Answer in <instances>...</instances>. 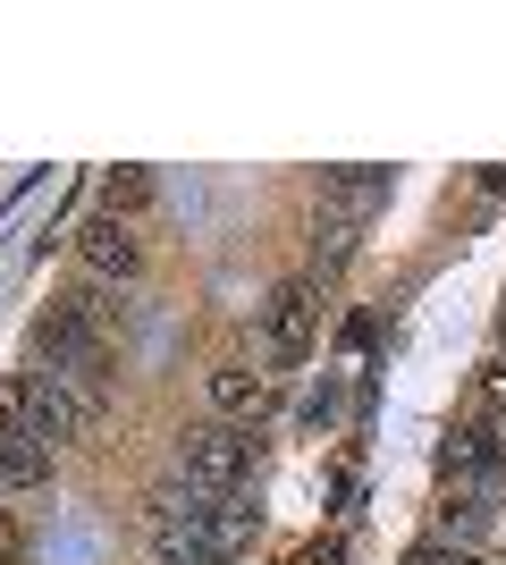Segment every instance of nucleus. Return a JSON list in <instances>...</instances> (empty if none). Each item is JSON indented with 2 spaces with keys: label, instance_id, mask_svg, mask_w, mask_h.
<instances>
[{
  "label": "nucleus",
  "instance_id": "nucleus-13",
  "mask_svg": "<svg viewBox=\"0 0 506 565\" xmlns=\"http://www.w3.org/2000/svg\"><path fill=\"white\" fill-rule=\"evenodd\" d=\"M406 565H482V557H473V548H456V541H439V532H431V541H413V548H406Z\"/></svg>",
  "mask_w": 506,
  "mask_h": 565
},
{
  "label": "nucleus",
  "instance_id": "nucleus-1",
  "mask_svg": "<svg viewBox=\"0 0 506 565\" xmlns=\"http://www.w3.org/2000/svg\"><path fill=\"white\" fill-rule=\"evenodd\" d=\"M152 557H186V565H237V548L254 541V507L245 490H203L186 472H169L152 490Z\"/></svg>",
  "mask_w": 506,
  "mask_h": 565
},
{
  "label": "nucleus",
  "instance_id": "nucleus-4",
  "mask_svg": "<svg viewBox=\"0 0 506 565\" xmlns=\"http://www.w3.org/2000/svg\"><path fill=\"white\" fill-rule=\"evenodd\" d=\"M34 363H43V372H68V380H101L110 372V347H101L94 321H76L68 305H51L43 321H34Z\"/></svg>",
  "mask_w": 506,
  "mask_h": 565
},
{
  "label": "nucleus",
  "instance_id": "nucleus-9",
  "mask_svg": "<svg viewBox=\"0 0 506 565\" xmlns=\"http://www.w3.org/2000/svg\"><path fill=\"white\" fill-rule=\"evenodd\" d=\"M388 186H397V169H321V203H330V220L380 212Z\"/></svg>",
  "mask_w": 506,
  "mask_h": 565
},
{
  "label": "nucleus",
  "instance_id": "nucleus-6",
  "mask_svg": "<svg viewBox=\"0 0 506 565\" xmlns=\"http://www.w3.org/2000/svg\"><path fill=\"white\" fill-rule=\"evenodd\" d=\"M313 321H321V279H288L262 305V363H295L313 347Z\"/></svg>",
  "mask_w": 506,
  "mask_h": 565
},
{
  "label": "nucleus",
  "instance_id": "nucleus-11",
  "mask_svg": "<svg viewBox=\"0 0 506 565\" xmlns=\"http://www.w3.org/2000/svg\"><path fill=\"white\" fill-rule=\"evenodd\" d=\"M101 203H110L119 220H136L152 203V169H110V178H101Z\"/></svg>",
  "mask_w": 506,
  "mask_h": 565
},
{
  "label": "nucleus",
  "instance_id": "nucleus-14",
  "mask_svg": "<svg viewBox=\"0 0 506 565\" xmlns=\"http://www.w3.org/2000/svg\"><path fill=\"white\" fill-rule=\"evenodd\" d=\"M482 414H489V423L506 430V347L489 354V372H482Z\"/></svg>",
  "mask_w": 506,
  "mask_h": 565
},
{
  "label": "nucleus",
  "instance_id": "nucleus-3",
  "mask_svg": "<svg viewBox=\"0 0 506 565\" xmlns=\"http://www.w3.org/2000/svg\"><path fill=\"white\" fill-rule=\"evenodd\" d=\"M177 472L203 481V490H245V472H254V430L237 423H194L177 439Z\"/></svg>",
  "mask_w": 506,
  "mask_h": 565
},
{
  "label": "nucleus",
  "instance_id": "nucleus-17",
  "mask_svg": "<svg viewBox=\"0 0 506 565\" xmlns=\"http://www.w3.org/2000/svg\"><path fill=\"white\" fill-rule=\"evenodd\" d=\"M152 565H186V557H152Z\"/></svg>",
  "mask_w": 506,
  "mask_h": 565
},
{
  "label": "nucleus",
  "instance_id": "nucleus-12",
  "mask_svg": "<svg viewBox=\"0 0 506 565\" xmlns=\"http://www.w3.org/2000/svg\"><path fill=\"white\" fill-rule=\"evenodd\" d=\"M346 254H355V220H321V228H313V262H321V270H337Z\"/></svg>",
  "mask_w": 506,
  "mask_h": 565
},
{
  "label": "nucleus",
  "instance_id": "nucleus-15",
  "mask_svg": "<svg viewBox=\"0 0 506 565\" xmlns=\"http://www.w3.org/2000/svg\"><path fill=\"white\" fill-rule=\"evenodd\" d=\"M304 565H346V548H337V541H321V548H313Z\"/></svg>",
  "mask_w": 506,
  "mask_h": 565
},
{
  "label": "nucleus",
  "instance_id": "nucleus-5",
  "mask_svg": "<svg viewBox=\"0 0 506 565\" xmlns=\"http://www.w3.org/2000/svg\"><path fill=\"white\" fill-rule=\"evenodd\" d=\"M439 472H448L456 490H498V481H506V430L489 423V414L456 423L448 439H439Z\"/></svg>",
  "mask_w": 506,
  "mask_h": 565
},
{
  "label": "nucleus",
  "instance_id": "nucleus-8",
  "mask_svg": "<svg viewBox=\"0 0 506 565\" xmlns=\"http://www.w3.org/2000/svg\"><path fill=\"white\" fill-rule=\"evenodd\" d=\"M212 414H219V423H237V430H254L270 414V380L254 372V363H219V372H212Z\"/></svg>",
  "mask_w": 506,
  "mask_h": 565
},
{
  "label": "nucleus",
  "instance_id": "nucleus-2",
  "mask_svg": "<svg viewBox=\"0 0 506 565\" xmlns=\"http://www.w3.org/2000/svg\"><path fill=\"white\" fill-rule=\"evenodd\" d=\"M101 414V380H68V372H18L0 380V430H18L34 448H76Z\"/></svg>",
  "mask_w": 506,
  "mask_h": 565
},
{
  "label": "nucleus",
  "instance_id": "nucleus-10",
  "mask_svg": "<svg viewBox=\"0 0 506 565\" xmlns=\"http://www.w3.org/2000/svg\"><path fill=\"white\" fill-rule=\"evenodd\" d=\"M51 465H60L51 448H34V439H18V430H0V498L43 490V481H51Z\"/></svg>",
  "mask_w": 506,
  "mask_h": 565
},
{
  "label": "nucleus",
  "instance_id": "nucleus-16",
  "mask_svg": "<svg viewBox=\"0 0 506 565\" xmlns=\"http://www.w3.org/2000/svg\"><path fill=\"white\" fill-rule=\"evenodd\" d=\"M0 548H9V515H0Z\"/></svg>",
  "mask_w": 506,
  "mask_h": 565
},
{
  "label": "nucleus",
  "instance_id": "nucleus-7",
  "mask_svg": "<svg viewBox=\"0 0 506 565\" xmlns=\"http://www.w3.org/2000/svg\"><path fill=\"white\" fill-rule=\"evenodd\" d=\"M76 262H85L101 287H119V279H136V270H144V236H136V220L94 212L85 228H76Z\"/></svg>",
  "mask_w": 506,
  "mask_h": 565
}]
</instances>
